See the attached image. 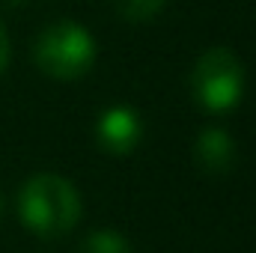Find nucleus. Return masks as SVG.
I'll return each mask as SVG.
<instances>
[{"mask_svg":"<svg viewBox=\"0 0 256 253\" xmlns=\"http://www.w3.org/2000/svg\"><path fill=\"white\" fill-rule=\"evenodd\" d=\"M84 202L78 188L57 173H39L18 190V218L39 238H60L72 232Z\"/></svg>","mask_w":256,"mask_h":253,"instance_id":"1","label":"nucleus"},{"mask_svg":"<svg viewBox=\"0 0 256 253\" xmlns=\"http://www.w3.org/2000/svg\"><path fill=\"white\" fill-rule=\"evenodd\" d=\"M33 63L54 80H78L96 66V39L78 21H54L36 36Z\"/></svg>","mask_w":256,"mask_h":253,"instance_id":"2","label":"nucleus"},{"mask_svg":"<svg viewBox=\"0 0 256 253\" xmlns=\"http://www.w3.org/2000/svg\"><path fill=\"white\" fill-rule=\"evenodd\" d=\"M191 92L208 114L232 110L244 96V66L230 48H208L191 72Z\"/></svg>","mask_w":256,"mask_h":253,"instance_id":"3","label":"nucleus"},{"mask_svg":"<svg viewBox=\"0 0 256 253\" xmlns=\"http://www.w3.org/2000/svg\"><path fill=\"white\" fill-rule=\"evenodd\" d=\"M96 140L110 155H128L143 140V120L128 104H110L96 120Z\"/></svg>","mask_w":256,"mask_h":253,"instance_id":"4","label":"nucleus"},{"mask_svg":"<svg viewBox=\"0 0 256 253\" xmlns=\"http://www.w3.org/2000/svg\"><path fill=\"white\" fill-rule=\"evenodd\" d=\"M194 161L208 176H224L236 164V143L226 128H202L194 140Z\"/></svg>","mask_w":256,"mask_h":253,"instance_id":"5","label":"nucleus"},{"mask_svg":"<svg viewBox=\"0 0 256 253\" xmlns=\"http://www.w3.org/2000/svg\"><path fill=\"white\" fill-rule=\"evenodd\" d=\"M80 253H131V244L116 230H92L84 238Z\"/></svg>","mask_w":256,"mask_h":253,"instance_id":"6","label":"nucleus"},{"mask_svg":"<svg viewBox=\"0 0 256 253\" xmlns=\"http://www.w3.org/2000/svg\"><path fill=\"white\" fill-rule=\"evenodd\" d=\"M167 0H116V12L131 21V24H143L149 18H155L164 9Z\"/></svg>","mask_w":256,"mask_h":253,"instance_id":"7","label":"nucleus"},{"mask_svg":"<svg viewBox=\"0 0 256 253\" xmlns=\"http://www.w3.org/2000/svg\"><path fill=\"white\" fill-rule=\"evenodd\" d=\"M9 57H12V51H9V36H6V27H3V21H0V74L6 72Z\"/></svg>","mask_w":256,"mask_h":253,"instance_id":"8","label":"nucleus"},{"mask_svg":"<svg viewBox=\"0 0 256 253\" xmlns=\"http://www.w3.org/2000/svg\"><path fill=\"white\" fill-rule=\"evenodd\" d=\"M6 6H24V0H3Z\"/></svg>","mask_w":256,"mask_h":253,"instance_id":"9","label":"nucleus"},{"mask_svg":"<svg viewBox=\"0 0 256 253\" xmlns=\"http://www.w3.org/2000/svg\"><path fill=\"white\" fill-rule=\"evenodd\" d=\"M0 214H3V194H0Z\"/></svg>","mask_w":256,"mask_h":253,"instance_id":"10","label":"nucleus"}]
</instances>
